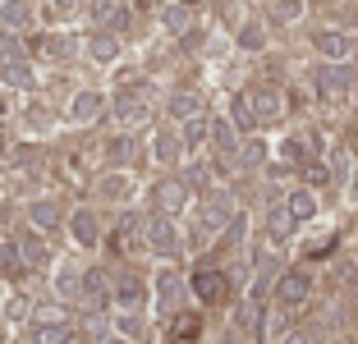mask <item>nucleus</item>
<instances>
[{
	"instance_id": "38",
	"label": "nucleus",
	"mask_w": 358,
	"mask_h": 344,
	"mask_svg": "<svg viewBox=\"0 0 358 344\" xmlns=\"http://www.w3.org/2000/svg\"><path fill=\"white\" fill-rule=\"evenodd\" d=\"M175 147H179L175 138H170V134H161V138H157V161H175Z\"/></svg>"
},
{
	"instance_id": "36",
	"label": "nucleus",
	"mask_w": 358,
	"mask_h": 344,
	"mask_svg": "<svg viewBox=\"0 0 358 344\" xmlns=\"http://www.w3.org/2000/svg\"><path fill=\"white\" fill-rule=\"evenodd\" d=\"M207 175H211L207 166H189V170H184V184H189V188H207Z\"/></svg>"
},
{
	"instance_id": "34",
	"label": "nucleus",
	"mask_w": 358,
	"mask_h": 344,
	"mask_svg": "<svg viewBox=\"0 0 358 344\" xmlns=\"http://www.w3.org/2000/svg\"><path fill=\"white\" fill-rule=\"evenodd\" d=\"M37 51H46V55H69L74 46L64 42V37H46V42H37Z\"/></svg>"
},
{
	"instance_id": "35",
	"label": "nucleus",
	"mask_w": 358,
	"mask_h": 344,
	"mask_svg": "<svg viewBox=\"0 0 358 344\" xmlns=\"http://www.w3.org/2000/svg\"><path fill=\"white\" fill-rule=\"evenodd\" d=\"M175 335H184V340H193V335H198V317H193V313L175 317Z\"/></svg>"
},
{
	"instance_id": "27",
	"label": "nucleus",
	"mask_w": 358,
	"mask_h": 344,
	"mask_svg": "<svg viewBox=\"0 0 358 344\" xmlns=\"http://www.w3.org/2000/svg\"><path fill=\"white\" fill-rule=\"evenodd\" d=\"M0 78H5V83H10V87H32V69H28V64H0Z\"/></svg>"
},
{
	"instance_id": "40",
	"label": "nucleus",
	"mask_w": 358,
	"mask_h": 344,
	"mask_svg": "<svg viewBox=\"0 0 358 344\" xmlns=\"http://www.w3.org/2000/svg\"><path fill=\"white\" fill-rule=\"evenodd\" d=\"M345 175H349V157L336 152V157H331V179H345Z\"/></svg>"
},
{
	"instance_id": "45",
	"label": "nucleus",
	"mask_w": 358,
	"mask_h": 344,
	"mask_svg": "<svg viewBox=\"0 0 358 344\" xmlns=\"http://www.w3.org/2000/svg\"><path fill=\"white\" fill-rule=\"evenodd\" d=\"M0 157H5V138H0Z\"/></svg>"
},
{
	"instance_id": "15",
	"label": "nucleus",
	"mask_w": 358,
	"mask_h": 344,
	"mask_svg": "<svg viewBox=\"0 0 358 344\" xmlns=\"http://www.w3.org/2000/svg\"><path fill=\"white\" fill-rule=\"evenodd\" d=\"M294 229H299V220L289 216V207H285V202H280V207H271V216H266V234H271L275 243H280V239H289Z\"/></svg>"
},
{
	"instance_id": "16",
	"label": "nucleus",
	"mask_w": 358,
	"mask_h": 344,
	"mask_svg": "<svg viewBox=\"0 0 358 344\" xmlns=\"http://www.w3.org/2000/svg\"><path fill=\"white\" fill-rule=\"evenodd\" d=\"M19 257H23V266H28V271H37V266H42L46 261V243L37 239V234H19Z\"/></svg>"
},
{
	"instance_id": "41",
	"label": "nucleus",
	"mask_w": 358,
	"mask_h": 344,
	"mask_svg": "<svg viewBox=\"0 0 358 344\" xmlns=\"http://www.w3.org/2000/svg\"><path fill=\"white\" fill-rule=\"evenodd\" d=\"M106 193H110V198H124V193H129V184H124V179H120V175H110V179H106Z\"/></svg>"
},
{
	"instance_id": "25",
	"label": "nucleus",
	"mask_w": 358,
	"mask_h": 344,
	"mask_svg": "<svg viewBox=\"0 0 358 344\" xmlns=\"http://www.w3.org/2000/svg\"><path fill=\"white\" fill-rule=\"evenodd\" d=\"M92 19L120 28V23H124V10H120V0H96V5H92Z\"/></svg>"
},
{
	"instance_id": "24",
	"label": "nucleus",
	"mask_w": 358,
	"mask_h": 344,
	"mask_svg": "<svg viewBox=\"0 0 358 344\" xmlns=\"http://www.w3.org/2000/svg\"><path fill=\"white\" fill-rule=\"evenodd\" d=\"M78 294H83V299L96 308V303L110 294V289H106V271H87V275H83V289H78Z\"/></svg>"
},
{
	"instance_id": "21",
	"label": "nucleus",
	"mask_w": 358,
	"mask_h": 344,
	"mask_svg": "<svg viewBox=\"0 0 358 344\" xmlns=\"http://www.w3.org/2000/svg\"><path fill=\"white\" fill-rule=\"evenodd\" d=\"M211 138V124L202 120V115H193V120H184V134H179V143L184 147H202Z\"/></svg>"
},
{
	"instance_id": "11",
	"label": "nucleus",
	"mask_w": 358,
	"mask_h": 344,
	"mask_svg": "<svg viewBox=\"0 0 358 344\" xmlns=\"http://www.w3.org/2000/svg\"><path fill=\"white\" fill-rule=\"evenodd\" d=\"M32 344H74V322L60 317V322H42L32 331Z\"/></svg>"
},
{
	"instance_id": "23",
	"label": "nucleus",
	"mask_w": 358,
	"mask_h": 344,
	"mask_svg": "<svg viewBox=\"0 0 358 344\" xmlns=\"http://www.w3.org/2000/svg\"><path fill=\"white\" fill-rule=\"evenodd\" d=\"M198 110H202V101L193 92H175L170 96V120H193Z\"/></svg>"
},
{
	"instance_id": "19",
	"label": "nucleus",
	"mask_w": 358,
	"mask_h": 344,
	"mask_svg": "<svg viewBox=\"0 0 358 344\" xmlns=\"http://www.w3.org/2000/svg\"><path fill=\"white\" fill-rule=\"evenodd\" d=\"M87 55H92L96 64L115 60V55H120V37H110V32H92V42H87Z\"/></svg>"
},
{
	"instance_id": "4",
	"label": "nucleus",
	"mask_w": 358,
	"mask_h": 344,
	"mask_svg": "<svg viewBox=\"0 0 358 344\" xmlns=\"http://www.w3.org/2000/svg\"><path fill=\"white\" fill-rule=\"evenodd\" d=\"M308 294H313V280L303 271H285L275 280V303L280 308H299V303H308Z\"/></svg>"
},
{
	"instance_id": "18",
	"label": "nucleus",
	"mask_w": 358,
	"mask_h": 344,
	"mask_svg": "<svg viewBox=\"0 0 358 344\" xmlns=\"http://www.w3.org/2000/svg\"><path fill=\"white\" fill-rule=\"evenodd\" d=\"M0 23H5V28H28L32 23V5L28 0H5V5H0Z\"/></svg>"
},
{
	"instance_id": "7",
	"label": "nucleus",
	"mask_w": 358,
	"mask_h": 344,
	"mask_svg": "<svg viewBox=\"0 0 358 344\" xmlns=\"http://www.w3.org/2000/svg\"><path fill=\"white\" fill-rule=\"evenodd\" d=\"M115 120H120V124H138V120H148V92L124 87V92L115 96Z\"/></svg>"
},
{
	"instance_id": "12",
	"label": "nucleus",
	"mask_w": 358,
	"mask_h": 344,
	"mask_svg": "<svg viewBox=\"0 0 358 344\" xmlns=\"http://www.w3.org/2000/svg\"><path fill=\"white\" fill-rule=\"evenodd\" d=\"M179 294H184V280H179V271H161V275H157V299H161V313H175Z\"/></svg>"
},
{
	"instance_id": "3",
	"label": "nucleus",
	"mask_w": 358,
	"mask_h": 344,
	"mask_svg": "<svg viewBox=\"0 0 358 344\" xmlns=\"http://www.w3.org/2000/svg\"><path fill=\"white\" fill-rule=\"evenodd\" d=\"M193 294H198L202 303H225V299H230V275L202 266V271L193 275Z\"/></svg>"
},
{
	"instance_id": "37",
	"label": "nucleus",
	"mask_w": 358,
	"mask_h": 344,
	"mask_svg": "<svg viewBox=\"0 0 358 344\" xmlns=\"http://www.w3.org/2000/svg\"><path fill=\"white\" fill-rule=\"evenodd\" d=\"M129 157H134V143H129V138H115V143H110V161L120 166V161H129Z\"/></svg>"
},
{
	"instance_id": "42",
	"label": "nucleus",
	"mask_w": 358,
	"mask_h": 344,
	"mask_svg": "<svg viewBox=\"0 0 358 344\" xmlns=\"http://www.w3.org/2000/svg\"><path fill=\"white\" fill-rule=\"evenodd\" d=\"M55 10H60V14H74V10H78V0H55Z\"/></svg>"
},
{
	"instance_id": "8",
	"label": "nucleus",
	"mask_w": 358,
	"mask_h": 344,
	"mask_svg": "<svg viewBox=\"0 0 358 344\" xmlns=\"http://www.w3.org/2000/svg\"><path fill=\"white\" fill-rule=\"evenodd\" d=\"M211 143H216V157L225 166L239 161V138H234V120H211Z\"/></svg>"
},
{
	"instance_id": "28",
	"label": "nucleus",
	"mask_w": 358,
	"mask_h": 344,
	"mask_svg": "<svg viewBox=\"0 0 358 344\" xmlns=\"http://www.w3.org/2000/svg\"><path fill=\"white\" fill-rule=\"evenodd\" d=\"M32 220H37V229H55L60 225V207L55 202H32Z\"/></svg>"
},
{
	"instance_id": "30",
	"label": "nucleus",
	"mask_w": 358,
	"mask_h": 344,
	"mask_svg": "<svg viewBox=\"0 0 358 344\" xmlns=\"http://www.w3.org/2000/svg\"><path fill=\"white\" fill-rule=\"evenodd\" d=\"M115 299L124 303V308H134V303L143 299V280H134V275H124V280L115 285Z\"/></svg>"
},
{
	"instance_id": "13",
	"label": "nucleus",
	"mask_w": 358,
	"mask_h": 344,
	"mask_svg": "<svg viewBox=\"0 0 358 344\" xmlns=\"http://www.w3.org/2000/svg\"><path fill=\"white\" fill-rule=\"evenodd\" d=\"M69 229H74V239L83 243V248H96V239H101L92 211H74V216H69Z\"/></svg>"
},
{
	"instance_id": "33",
	"label": "nucleus",
	"mask_w": 358,
	"mask_h": 344,
	"mask_svg": "<svg viewBox=\"0 0 358 344\" xmlns=\"http://www.w3.org/2000/svg\"><path fill=\"white\" fill-rule=\"evenodd\" d=\"M23 60V46L14 37H0V64H19Z\"/></svg>"
},
{
	"instance_id": "10",
	"label": "nucleus",
	"mask_w": 358,
	"mask_h": 344,
	"mask_svg": "<svg viewBox=\"0 0 358 344\" xmlns=\"http://www.w3.org/2000/svg\"><path fill=\"white\" fill-rule=\"evenodd\" d=\"M317 51L327 55V60H349V51H354V42H349V32L322 28V32H317Z\"/></svg>"
},
{
	"instance_id": "17",
	"label": "nucleus",
	"mask_w": 358,
	"mask_h": 344,
	"mask_svg": "<svg viewBox=\"0 0 358 344\" xmlns=\"http://www.w3.org/2000/svg\"><path fill=\"white\" fill-rule=\"evenodd\" d=\"M285 207H289V216H294L299 225H303V220H313V216H317V198H313V193H308V188H294V193H289V198H285Z\"/></svg>"
},
{
	"instance_id": "9",
	"label": "nucleus",
	"mask_w": 358,
	"mask_h": 344,
	"mask_svg": "<svg viewBox=\"0 0 358 344\" xmlns=\"http://www.w3.org/2000/svg\"><path fill=\"white\" fill-rule=\"evenodd\" d=\"M248 101H253V110H257V124H275V120H280V110H285V101H280V92H275V87H253V92H248Z\"/></svg>"
},
{
	"instance_id": "14",
	"label": "nucleus",
	"mask_w": 358,
	"mask_h": 344,
	"mask_svg": "<svg viewBox=\"0 0 358 344\" xmlns=\"http://www.w3.org/2000/svg\"><path fill=\"white\" fill-rule=\"evenodd\" d=\"M101 96H96V92H78L74 96V106H69V120H74V124H92V120H96V115H101Z\"/></svg>"
},
{
	"instance_id": "6",
	"label": "nucleus",
	"mask_w": 358,
	"mask_h": 344,
	"mask_svg": "<svg viewBox=\"0 0 358 344\" xmlns=\"http://www.w3.org/2000/svg\"><path fill=\"white\" fill-rule=\"evenodd\" d=\"M230 220H234V198H230V193H216V198L207 202V211H202V239H207L211 229L221 234Z\"/></svg>"
},
{
	"instance_id": "1",
	"label": "nucleus",
	"mask_w": 358,
	"mask_h": 344,
	"mask_svg": "<svg viewBox=\"0 0 358 344\" xmlns=\"http://www.w3.org/2000/svg\"><path fill=\"white\" fill-rule=\"evenodd\" d=\"M143 243H148L152 252H161V257H179V248H184V243H179V229H175V220L170 216H152L148 225H143Z\"/></svg>"
},
{
	"instance_id": "29",
	"label": "nucleus",
	"mask_w": 358,
	"mask_h": 344,
	"mask_svg": "<svg viewBox=\"0 0 358 344\" xmlns=\"http://www.w3.org/2000/svg\"><path fill=\"white\" fill-rule=\"evenodd\" d=\"M239 46H243V51H262V46H266L262 23H243V28H239Z\"/></svg>"
},
{
	"instance_id": "5",
	"label": "nucleus",
	"mask_w": 358,
	"mask_h": 344,
	"mask_svg": "<svg viewBox=\"0 0 358 344\" xmlns=\"http://www.w3.org/2000/svg\"><path fill=\"white\" fill-rule=\"evenodd\" d=\"M152 202H157L161 216H175V211H184V202H189V184H184V179H166V184L152 188Z\"/></svg>"
},
{
	"instance_id": "2",
	"label": "nucleus",
	"mask_w": 358,
	"mask_h": 344,
	"mask_svg": "<svg viewBox=\"0 0 358 344\" xmlns=\"http://www.w3.org/2000/svg\"><path fill=\"white\" fill-rule=\"evenodd\" d=\"M349 87H354V69H349L345 60H331V64L317 69V92L327 96V101H340Z\"/></svg>"
},
{
	"instance_id": "31",
	"label": "nucleus",
	"mask_w": 358,
	"mask_h": 344,
	"mask_svg": "<svg viewBox=\"0 0 358 344\" xmlns=\"http://www.w3.org/2000/svg\"><path fill=\"white\" fill-rule=\"evenodd\" d=\"M161 23H166L170 32H189V5H170V10L161 14Z\"/></svg>"
},
{
	"instance_id": "43",
	"label": "nucleus",
	"mask_w": 358,
	"mask_h": 344,
	"mask_svg": "<svg viewBox=\"0 0 358 344\" xmlns=\"http://www.w3.org/2000/svg\"><path fill=\"white\" fill-rule=\"evenodd\" d=\"M101 344H129V340H120V335H106V340Z\"/></svg>"
},
{
	"instance_id": "44",
	"label": "nucleus",
	"mask_w": 358,
	"mask_h": 344,
	"mask_svg": "<svg viewBox=\"0 0 358 344\" xmlns=\"http://www.w3.org/2000/svg\"><path fill=\"white\" fill-rule=\"evenodd\" d=\"M354 193H358V170H354Z\"/></svg>"
},
{
	"instance_id": "26",
	"label": "nucleus",
	"mask_w": 358,
	"mask_h": 344,
	"mask_svg": "<svg viewBox=\"0 0 358 344\" xmlns=\"http://www.w3.org/2000/svg\"><path fill=\"white\" fill-rule=\"evenodd\" d=\"M253 124H257V110L248 101V92H239L234 96V129H253Z\"/></svg>"
},
{
	"instance_id": "32",
	"label": "nucleus",
	"mask_w": 358,
	"mask_h": 344,
	"mask_svg": "<svg viewBox=\"0 0 358 344\" xmlns=\"http://www.w3.org/2000/svg\"><path fill=\"white\" fill-rule=\"evenodd\" d=\"M262 161H266V147L257 143V138H253V143H243V147H239V166L257 170V166H262Z\"/></svg>"
},
{
	"instance_id": "20",
	"label": "nucleus",
	"mask_w": 358,
	"mask_h": 344,
	"mask_svg": "<svg viewBox=\"0 0 358 344\" xmlns=\"http://www.w3.org/2000/svg\"><path fill=\"white\" fill-rule=\"evenodd\" d=\"M0 266L10 275H23L28 266H23V257H19V239H10V234H0Z\"/></svg>"
},
{
	"instance_id": "39",
	"label": "nucleus",
	"mask_w": 358,
	"mask_h": 344,
	"mask_svg": "<svg viewBox=\"0 0 358 344\" xmlns=\"http://www.w3.org/2000/svg\"><path fill=\"white\" fill-rule=\"evenodd\" d=\"M275 14H280V19H299V14H303V0H280Z\"/></svg>"
},
{
	"instance_id": "22",
	"label": "nucleus",
	"mask_w": 358,
	"mask_h": 344,
	"mask_svg": "<svg viewBox=\"0 0 358 344\" xmlns=\"http://www.w3.org/2000/svg\"><path fill=\"white\" fill-rule=\"evenodd\" d=\"M78 289H83L78 266H60V275H55V294H60V299H78Z\"/></svg>"
}]
</instances>
